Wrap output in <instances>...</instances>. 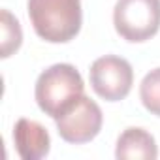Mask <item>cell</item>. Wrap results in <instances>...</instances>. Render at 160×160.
I'll return each mask as SVG.
<instances>
[{"mask_svg":"<svg viewBox=\"0 0 160 160\" xmlns=\"http://www.w3.org/2000/svg\"><path fill=\"white\" fill-rule=\"evenodd\" d=\"M28 17L42 40L66 43L81 28V0H28Z\"/></svg>","mask_w":160,"mask_h":160,"instance_id":"6da1fadb","label":"cell"},{"mask_svg":"<svg viewBox=\"0 0 160 160\" xmlns=\"http://www.w3.org/2000/svg\"><path fill=\"white\" fill-rule=\"evenodd\" d=\"M83 77L72 64H53L40 73L34 96L45 115L58 119L66 108L83 94Z\"/></svg>","mask_w":160,"mask_h":160,"instance_id":"7a4b0ae2","label":"cell"},{"mask_svg":"<svg viewBox=\"0 0 160 160\" xmlns=\"http://www.w3.org/2000/svg\"><path fill=\"white\" fill-rule=\"evenodd\" d=\"M113 23L126 42H147L160 28V0H117Z\"/></svg>","mask_w":160,"mask_h":160,"instance_id":"3957f363","label":"cell"},{"mask_svg":"<svg viewBox=\"0 0 160 160\" xmlns=\"http://www.w3.org/2000/svg\"><path fill=\"white\" fill-rule=\"evenodd\" d=\"M57 121L58 136L73 145L94 139L102 128L104 117L100 106L89 96L81 94L70 108H66Z\"/></svg>","mask_w":160,"mask_h":160,"instance_id":"277c9868","label":"cell"},{"mask_svg":"<svg viewBox=\"0 0 160 160\" xmlns=\"http://www.w3.org/2000/svg\"><path fill=\"white\" fill-rule=\"evenodd\" d=\"M89 75L94 92L108 102H119L126 98L134 83V70L130 62L115 55L96 58L89 70Z\"/></svg>","mask_w":160,"mask_h":160,"instance_id":"5b68a950","label":"cell"},{"mask_svg":"<svg viewBox=\"0 0 160 160\" xmlns=\"http://www.w3.org/2000/svg\"><path fill=\"white\" fill-rule=\"evenodd\" d=\"M13 141L19 156L23 160H40L47 156L51 147V138L47 130L30 119H19L13 128Z\"/></svg>","mask_w":160,"mask_h":160,"instance_id":"8992f818","label":"cell"},{"mask_svg":"<svg viewBox=\"0 0 160 160\" xmlns=\"http://www.w3.org/2000/svg\"><path fill=\"white\" fill-rule=\"evenodd\" d=\"M115 156L119 160H154L158 147L154 138L143 128H126L117 139Z\"/></svg>","mask_w":160,"mask_h":160,"instance_id":"52a82bcc","label":"cell"},{"mask_svg":"<svg viewBox=\"0 0 160 160\" xmlns=\"http://www.w3.org/2000/svg\"><path fill=\"white\" fill-rule=\"evenodd\" d=\"M0 17H2V58H8L12 53H15L19 47H21V42H23V30H21V25L19 21L8 12V10H2L0 12Z\"/></svg>","mask_w":160,"mask_h":160,"instance_id":"ba28073f","label":"cell"},{"mask_svg":"<svg viewBox=\"0 0 160 160\" xmlns=\"http://www.w3.org/2000/svg\"><path fill=\"white\" fill-rule=\"evenodd\" d=\"M139 98L147 111L160 117V68L151 70L139 85Z\"/></svg>","mask_w":160,"mask_h":160,"instance_id":"9c48e42d","label":"cell"}]
</instances>
